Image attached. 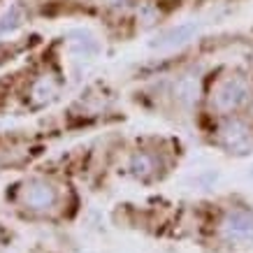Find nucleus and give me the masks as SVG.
Instances as JSON below:
<instances>
[{"mask_svg":"<svg viewBox=\"0 0 253 253\" xmlns=\"http://www.w3.org/2000/svg\"><path fill=\"white\" fill-rule=\"evenodd\" d=\"M249 100H251V88L242 79H225L216 88L214 98H211V105H214L216 112L228 114V112H235V109L244 107Z\"/></svg>","mask_w":253,"mask_h":253,"instance_id":"obj_1","label":"nucleus"},{"mask_svg":"<svg viewBox=\"0 0 253 253\" xmlns=\"http://www.w3.org/2000/svg\"><path fill=\"white\" fill-rule=\"evenodd\" d=\"M221 235L232 244H251L253 242V211L232 209L221 221Z\"/></svg>","mask_w":253,"mask_h":253,"instance_id":"obj_2","label":"nucleus"},{"mask_svg":"<svg viewBox=\"0 0 253 253\" xmlns=\"http://www.w3.org/2000/svg\"><path fill=\"white\" fill-rule=\"evenodd\" d=\"M218 137H221V144L230 151V154H249L253 149V132L251 128L246 126L244 121H225L218 130Z\"/></svg>","mask_w":253,"mask_h":253,"instance_id":"obj_3","label":"nucleus"},{"mask_svg":"<svg viewBox=\"0 0 253 253\" xmlns=\"http://www.w3.org/2000/svg\"><path fill=\"white\" fill-rule=\"evenodd\" d=\"M23 202H26V207L35 209V211H46V209L56 207L58 191L44 179H33L23 188Z\"/></svg>","mask_w":253,"mask_h":253,"instance_id":"obj_4","label":"nucleus"},{"mask_svg":"<svg viewBox=\"0 0 253 253\" xmlns=\"http://www.w3.org/2000/svg\"><path fill=\"white\" fill-rule=\"evenodd\" d=\"M195 33H198V23H179V26H172L168 31H163L151 42V46L154 49H174V46H181L188 40H193Z\"/></svg>","mask_w":253,"mask_h":253,"instance_id":"obj_5","label":"nucleus"},{"mask_svg":"<svg viewBox=\"0 0 253 253\" xmlns=\"http://www.w3.org/2000/svg\"><path fill=\"white\" fill-rule=\"evenodd\" d=\"M174 98L179 105L191 107L200 98V77L198 75H181L174 82Z\"/></svg>","mask_w":253,"mask_h":253,"instance_id":"obj_6","label":"nucleus"},{"mask_svg":"<svg viewBox=\"0 0 253 253\" xmlns=\"http://www.w3.org/2000/svg\"><path fill=\"white\" fill-rule=\"evenodd\" d=\"M72 38L75 40H70V46H72V51L77 56H84V58H91V56H95L98 54V49H100V44H98V40L95 38H91L88 33H82V31H77V33H72Z\"/></svg>","mask_w":253,"mask_h":253,"instance_id":"obj_7","label":"nucleus"},{"mask_svg":"<svg viewBox=\"0 0 253 253\" xmlns=\"http://www.w3.org/2000/svg\"><path fill=\"white\" fill-rule=\"evenodd\" d=\"M56 93H58L56 82L51 77H44L33 86L31 95H33V102H35V105H46V102H51V100L56 98Z\"/></svg>","mask_w":253,"mask_h":253,"instance_id":"obj_8","label":"nucleus"},{"mask_svg":"<svg viewBox=\"0 0 253 253\" xmlns=\"http://www.w3.org/2000/svg\"><path fill=\"white\" fill-rule=\"evenodd\" d=\"M130 169L135 176H149L156 172V156L151 154H135L130 158Z\"/></svg>","mask_w":253,"mask_h":253,"instance_id":"obj_9","label":"nucleus"},{"mask_svg":"<svg viewBox=\"0 0 253 253\" xmlns=\"http://www.w3.org/2000/svg\"><path fill=\"white\" fill-rule=\"evenodd\" d=\"M21 21H23L21 7H19V5H14V7H9L7 12H5V16L0 19V35H7V33L16 31V28L21 26Z\"/></svg>","mask_w":253,"mask_h":253,"instance_id":"obj_10","label":"nucleus"},{"mask_svg":"<svg viewBox=\"0 0 253 253\" xmlns=\"http://www.w3.org/2000/svg\"><path fill=\"white\" fill-rule=\"evenodd\" d=\"M109 2H112V5H126L128 0H109Z\"/></svg>","mask_w":253,"mask_h":253,"instance_id":"obj_11","label":"nucleus"}]
</instances>
